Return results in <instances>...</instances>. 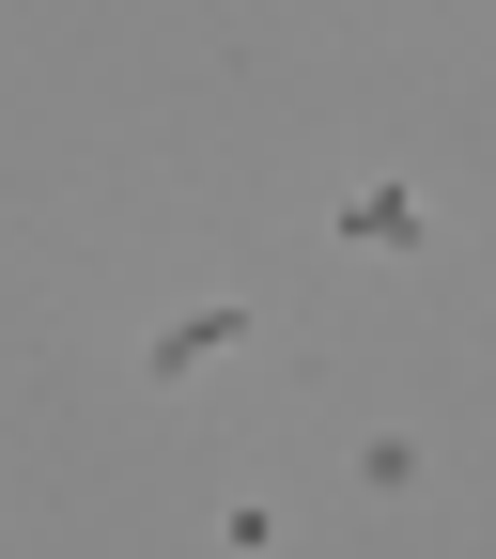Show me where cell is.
Masks as SVG:
<instances>
[{
  "label": "cell",
  "mask_w": 496,
  "mask_h": 559,
  "mask_svg": "<svg viewBox=\"0 0 496 559\" xmlns=\"http://www.w3.org/2000/svg\"><path fill=\"white\" fill-rule=\"evenodd\" d=\"M233 342H249V311H233V296H202V311H156V342H140V389H202V373L233 358Z\"/></svg>",
  "instance_id": "1"
},
{
  "label": "cell",
  "mask_w": 496,
  "mask_h": 559,
  "mask_svg": "<svg viewBox=\"0 0 496 559\" xmlns=\"http://www.w3.org/2000/svg\"><path fill=\"white\" fill-rule=\"evenodd\" d=\"M326 218H341V249H388V264H419V249H435V202H419V187H388V171H373V187H341Z\"/></svg>",
  "instance_id": "2"
},
{
  "label": "cell",
  "mask_w": 496,
  "mask_h": 559,
  "mask_svg": "<svg viewBox=\"0 0 496 559\" xmlns=\"http://www.w3.org/2000/svg\"><path fill=\"white\" fill-rule=\"evenodd\" d=\"M419 481V436H358V498H403Z\"/></svg>",
  "instance_id": "3"
}]
</instances>
